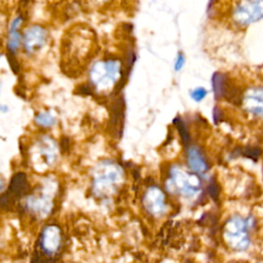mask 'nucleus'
<instances>
[{
	"label": "nucleus",
	"instance_id": "0eeeda50",
	"mask_svg": "<svg viewBox=\"0 0 263 263\" xmlns=\"http://www.w3.org/2000/svg\"><path fill=\"white\" fill-rule=\"evenodd\" d=\"M187 160L190 169L194 172V174H204L208 171V162L199 147L191 146L188 148Z\"/></svg>",
	"mask_w": 263,
	"mask_h": 263
},
{
	"label": "nucleus",
	"instance_id": "39448f33",
	"mask_svg": "<svg viewBox=\"0 0 263 263\" xmlns=\"http://www.w3.org/2000/svg\"><path fill=\"white\" fill-rule=\"evenodd\" d=\"M143 206L149 214L159 217L166 212V195L160 188L151 186L144 193Z\"/></svg>",
	"mask_w": 263,
	"mask_h": 263
},
{
	"label": "nucleus",
	"instance_id": "2eb2a0df",
	"mask_svg": "<svg viewBox=\"0 0 263 263\" xmlns=\"http://www.w3.org/2000/svg\"><path fill=\"white\" fill-rule=\"evenodd\" d=\"M8 59H9L10 65H11L12 69L14 70V72H16V73L19 72V70H20V66H19V63H18L17 59L14 57V54H12V53L8 54Z\"/></svg>",
	"mask_w": 263,
	"mask_h": 263
},
{
	"label": "nucleus",
	"instance_id": "1a4fd4ad",
	"mask_svg": "<svg viewBox=\"0 0 263 263\" xmlns=\"http://www.w3.org/2000/svg\"><path fill=\"white\" fill-rule=\"evenodd\" d=\"M124 104L123 100L120 98L114 102V105L111 109V117H110V125L113 132L118 133L120 135L122 129V120H123V113H124Z\"/></svg>",
	"mask_w": 263,
	"mask_h": 263
},
{
	"label": "nucleus",
	"instance_id": "f03ea898",
	"mask_svg": "<svg viewBox=\"0 0 263 263\" xmlns=\"http://www.w3.org/2000/svg\"><path fill=\"white\" fill-rule=\"evenodd\" d=\"M251 227V219L241 216L230 218L224 227V240L226 244L235 250H246L250 245L249 229Z\"/></svg>",
	"mask_w": 263,
	"mask_h": 263
},
{
	"label": "nucleus",
	"instance_id": "f257e3e1",
	"mask_svg": "<svg viewBox=\"0 0 263 263\" xmlns=\"http://www.w3.org/2000/svg\"><path fill=\"white\" fill-rule=\"evenodd\" d=\"M122 179V170L114 162L99 164L94 176L93 190L98 196H106L114 192Z\"/></svg>",
	"mask_w": 263,
	"mask_h": 263
},
{
	"label": "nucleus",
	"instance_id": "ddd939ff",
	"mask_svg": "<svg viewBox=\"0 0 263 263\" xmlns=\"http://www.w3.org/2000/svg\"><path fill=\"white\" fill-rule=\"evenodd\" d=\"M35 121L39 126H43V127H51L55 124V118L46 112L39 113L36 117H35Z\"/></svg>",
	"mask_w": 263,
	"mask_h": 263
},
{
	"label": "nucleus",
	"instance_id": "6e6552de",
	"mask_svg": "<svg viewBox=\"0 0 263 263\" xmlns=\"http://www.w3.org/2000/svg\"><path fill=\"white\" fill-rule=\"evenodd\" d=\"M46 41V32L42 28L35 26L32 27L25 36V47L29 53L35 52L40 49Z\"/></svg>",
	"mask_w": 263,
	"mask_h": 263
},
{
	"label": "nucleus",
	"instance_id": "f8f14e48",
	"mask_svg": "<svg viewBox=\"0 0 263 263\" xmlns=\"http://www.w3.org/2000/svg\"><path fill=\"white\" fill-rule=\"evenodd\" d=\"M173 123L176 125V127H177V129L179 132L180 137L182 139V142L184 143V145H187L189 143V141H190V136H189V133H188V130H187V128H186L182 118L176 117L173 120Z\"/></svg>",
	"mask_w": 263,
	"mask_h": 263
},
{
	"label": "nucleus",
	"instance_id": "7ed1b4c3",
	"mask_svg": "<svg viewBox=\"0 0 263 263\" xmlns=\"http://www.w3.org/2000/svg\"><path fill=\"white\" fill-rule=\"evenodd\" d=\"M169 184L174 191L185 197H195L202 191V182L197 175L189 174L178 167L171 169Z\"/></svg>",
	"mask_w": 263,
	"mask_h": 263
},
{
	"label": "nucleus",
	"instance_id": "9d476101",
	"mask_svg": "<svg viewBox=\"0 0 263 263\" xmlns=\"http://www.w3.org/2000/svg\"><path fill=\"white\" fill-rule=\"evenodd\" d=\"M22 24V18H18L16 19L12 26H11V30H10V40H9V49L10 51L14 52L16 50H18L19 46H20V34H19V27Z\"/></svg>",
	"mask_w": 263,
	"mask_h": 263
},
{
	"label": "nucleus",
	"instance_id": "423d86ee",
	"mask_svg": "<svg viewBox=\"0 0 263 263\" xmlns=\"http://www.w3.org/2000/svg\"><path fill=\"white\" fill-rule=\"evenodd\" d=\"M53 194L52 190L46 188L37 194L29 196L27 200L28 209L39 217L47 216L53 207Z\"/></svg>",
	"mask_w": 263,
	"mask_h": 263
},
{
	"label": "nucleus",
	"instance_id": "4468645a",
	"mask_svg": "<svg viewBox=\"0 0 263 263\" xmlns=\"http://www.w3.org/2000/svg\"><path fill=\"white\" fill-rule=\"evenodd\" d=\"M206 96H207V91L203 87H197L191 92V98L195 102H201Z\"/></svg>",
	"mask_w": 263,
	"mask_h": 263
},
{
	"label": "nucleus",
	"instance_id": "20e7f679",
	"mask_svg": "<svg viewBox=\"0 0 263 263\" xmlns=\"http://www.w3.org/2000/svg\"><path fill=\"white\" fill-rule=\"evenodd\" d=\"M62 247V232L55 224L47 225L40 234L38 248L40 253L48 258L58 255Z\"/></svg>",
	"mask_w": 263,
	"mask_h": 263
},
{
	"label": "nucleus",
	"instance_id": "dca6fc26",
	"mask_svg": "<svg viewBox=\"0 0 263 263\" xmlns=\"http://www.w3.org/2000/svg\"><path fill=\"white\" fill-rule=\"evenodd\" d=\"M184 61H185L184 56H183L182 54H179V56H178V58H177V61H176V64H175V69H176V71H179V70L182 69L183 65H184Z\"/></svg>",
	"mask_w": 263,
	"mask_h": 263
},
{
	"label": "nucleus",
	"instance_id": "9b49d317",
	"mask_svg": "<svg viewBox=\"0 0 263 263\" xmlns=\"http://www.w3.org/2000/svg\"><path fill=\"white\" fill-rule=\"evenodd\" d=\"M227 86H228V84H227L226 78L223 74L216 73L213 76V89H214V92H215L217 98L226 96V93L228 91Z\"/></svg>",
	"mask_w": 263,
	"mask_h": 263
}]
</instances>
